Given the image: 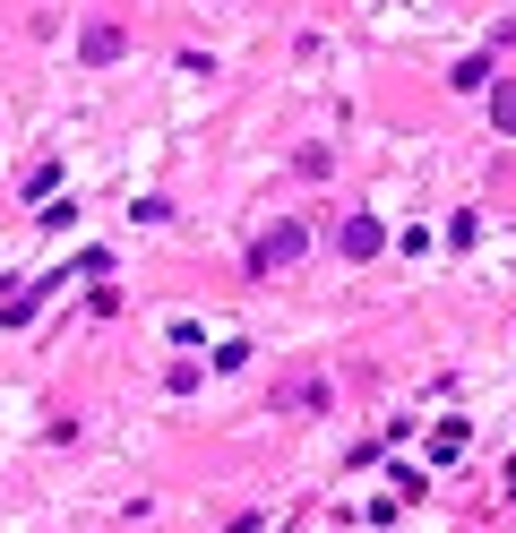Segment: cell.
Listing matches in <instances>:
<instances>
[{"instance_id":"3957f363","label":"cell","mask_w":516,"mask_h":533,"mask_svg":"<svg viewBox=\"0 0 516 533\" xmlns=\"http://www.w3.org/2000/svg\"><path fill=\"white\" fill-rule=\"evenodd\" d=\"M491 121H499V129L516 138V86H491Z\"/></svg>"},{"instance_id":"6da1fadb","label":"cell","mask_w":516,"mask_h":533,"mask_svg":"<svg viewBox=\"0 0 516 533\" xmlns=\"http://www.w3.org/2000/svg\"><path fill=\"white\" fill-rule=\"evenodd\" d=\"M301 258V224H276V233L250 241V276H276V267H293Z\"/></svg>"},{"instance_id":"7a4b0ae2","label":"cell","mask_w":516,"mask_h":533,"mask_svg":"<svg viewBox=\"0 0 516 533\" xmlns=\"http://www.w3.org/2000/svg\"><path fill=\"white\" fill-rule=\"evenodd\" d=\"M86 61H95V69L121 61V35H112V26H86Z\"/></svg>"}]
</instances>
